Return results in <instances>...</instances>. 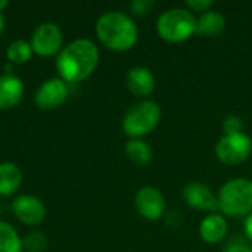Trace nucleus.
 Returning a JSON list of instances; mask_svg holds the SVG:
<instances>
[{"mask_svg":"<svg viewBox=\"0 0 252 252\" xmlns=\"http://www.w3.org/2000/svg\"><path fill=\"white\" fill-rule=\"evenodd\" d=\"M157 31L165 41L180 43L196 32V18L188 7L167 9L157 21Z\"/></svg>","mask_w":252,"mask_h":252,"instance_id":"20e7f679","label":"nucleus"},{"mask_svg":"<svg viewBox=\"0 0 252 252\" xmlns=\"http://www.w3.org/2000/svg\"><path fill=\"white\" fill-rule=\"evenodd\" d=\"M223 252H252V248L245 244H230L229 247L224 248Z\"/></svg>","mask_w":252,"mask_h":252,"instance_id":"b1692460","label":"nucleus"},{"mask_svg":"<svg viewBox=\"0 0 252 252\" xmlns=\"http://www.w3.org/2000/svg\"><path fill=\"white\" fill-rule=\"evenodd\" d=\"M155 7L154 0H133L130 3V9L136 15H146Z\"/></svg>","mask_w":252,"mask_h":252,"instance_id":"4be33fe9","label":"nucleus"},{"mask_svg":"<svg viewBox=\"0 0 252 252\" xmlns=\"http://www.w3.org/2000/svg\"><path fill=\"white\" fill-rule=\"evenodd\" d=\"M226 30V18L217 10H208L201 13L196 19V34L205 37H219Z\"/></svg>","mask_w":252,"mask_h":252,"instance_id":"2eb2a0df","label":"nucleus"},{"mask_svg":"<svg viewBox=\"0 0 252 252\" xmlns=\"http://www.w3.org/2000/svg\"><path fill=\"white\" fill-rule=\"evenodd\" d=\"M99 49L87 38H77L62 47L56 59L59 78L65 83H80L89 78L99 63Z\"/></svg>","mask_w":252,"mask_h":252,"instance_id":"f257e3e1","label":"nucleus"},{"mask_svg":"<svg viewBox=\"0 0 252 252\" xmlns=\"http://www.w3.org/2000/svg\"><path fill=\"white\" fill-rule=\"evenodd\" d=\"M244 128V123L239 117L236 115H229L224 118L223 121V130L224 134H236V133H242Z\"/></svg>","mask_w":252,"mask_h":252,"instance_id":"412c9836","label":"nucleus"},{"mask_svg":"<svg viewBox=\"0 0 252 252\" xmlns=\"http://www.w3.org/2000/svg\"><path fill=\"white\" fill-rule=\"evenodd\" d=\"M214 1L213 0H188L186 6L190 12H208L213 7Z\"/></svg>","mask_w":252,"mask_h":252,"instance_id":"5701e85b","label":"nucleus"},{"mask_svg":"<svg viewBox=\"0 0 252 252\" xmlns=\"http://www.w3.org/2000/svg\"><path fill=\"white\" fill-rule=\"evenodd\" d=\"M22 245L25 247V250H28L30 252H40L46 248L47 241L41 233H30L22 241Z\"/></svg>","mask_w":252,"mask_h":252,"instance_id":"aec40b11","label":"nucleus"},{"mask_svg":"<svg viewBox=\"0 0 252 252\" xmlns=\"http://www.w3.org/2000/svg\"><path fill=\"white\" fill-rule=\"evenodd\" d=\"M31 44L25 40H15L6 49V58L12 63H25L32 56Z\"/></svg>","mask_w":252,"mask_h":252,"instance_id":"6ab92c4d","label":"nucleus"},{"mask_svg":"<svg viewBox=\"0 0 252 252\" xmlns=\"http://www.w3.org/2000/svg\"><path fill=\"white\" fill-rule=\"evenodd\" d=\"M94 30L100 43L114 52L130 50L139 38V30L134 21L118 10L103 13L97 19Z\"/></svg>","mask_w":252,"mask_h":252,"instance_id":"f03ea898","label":"nucleus"},{"mask_svg":"<svg viewBox=\"0 0 252 252\" xmlns=\"http://www.w3.org/2000/svg\"><path fill=\"white\" fill-rule=\"evenodd\" d=\"M227 221L221 214L213 213L208 214L207 217L202 219L201 224H199V235L202 238V241H205L207 244H217L221 242L226 235H227Z\"/></svg>","mask_w":252,"mask_h":252,"instance_id":"4468645a","label":"nucleus"},{"mask_svg":"<svg viewBox=\"0 0 252 252\" xmlns=\"http://www.w3.org/2000/svg\"><path fill=\"white\" fill-rule=\"evenodd\" d=\"M22 183V171L13 162L0 164V196H10Z\"/></svg>","mask_w":252,"mask_h":252,"instance_id":"dca6fc26","label":"nucleus"},{"mask_svg":"<svg viewBox=\"0 0 252 252\" xmlns=\"http://www.w3.org/2000/svg\"><path fill=\"white\" fill-rule=\"evenodd\" d=\"M7 6H9V1L7 0H0V12H3Z\"/></svg>","mask_w":252,"mask_h":252,"instance_id":"bb28decb","label":"nucleus"},{"mask_svg":"<svg viewBox=\"0 0 252 252\" xmlns=\"http://www.w3.org/2000/svg\"><path fill=\"white\" fill-rule=\"evenodd\" d=\"M24 245L18 232L6 221H0V252H22Z\"/></svg>","mask_w":252,"mask_h":252,"instance_id":"a211bd4d","label":"nucleus"},{"mask_svg":"<svg viewBox=\"0 0 252 252\" xmlns=\"http://www.w3.org/2000/svg\"><path fill=\"white\" fill-rule=\"evenodd\" d=\"M63 35L61 28L53 22L40 24L31 34V49L35 55L43 58H50L59 55L62 50Z\"/></svg>","mask_w":252,"mask_h":252,"instance_id":"0eeeda50","label":"nucleus"},{"mask_svg":"<svg viewBox=\"0 0 252 252\" xmlns=\"http://www.w3.org/2000/svg\"><path fill=\"white\" fill-rule=\"evenodd\" d=\"M161 108L154 100H140L131 105L123 118V130L131 139L149 134L159 124Z\"/></svg>","mask_w":252,"mask_h":252,"instance_id":"39448f33","label":"nucleus"},{"mask_svg":"<svg viewBox=\"0 0 252 252\" xmlns=\"http://www.w3.org/2000/svg\"><path fill=\"white\" fill-rule=\"evenodd\" d=\"M12 211L15 217L27 226L40 224L47 214L44 204L32 195H19L12 202Z\"/></svg>","mask_w":252,"mask_h":252,"instance_id":"9d476101","label":"nucleus"},{"mask_svg":"<svg viewBox=\"0 0 252 252\" xmlns=\"http://www.w3.org/2000/svg\"><path fill=\"white\" fill-rule=\"evenodd\" d=\"M126 83L128 90L139 97L149 96L155 89V77L146 66H133L128 69Z\"/></svg>","mask_w":252,"mask_h":252,"instance_id":"ddd939ff","label":"nucleus"},{"mask_svg":"<svg viewBox=\"0 0 252 252\" xmlns=\"http://www.w3.org/2000/svg\"><path fill=\"white\" fill-rule=\"evenodd\" d=\"M3 30H4V16H3V13L0 12V35H1Z\"/></svg>","mask_w":252,"mask_h":252,"instance_id":"a878e982","label":"nucleus"},{"mask_svg":"<svg viewBox=\"0 0 252 252\" xmlns=\"http://www.w3.org/2000/svg\"><path fill=\"white\" fill-rule=\"evenodd\" d=\"M134 207L137 213L146 220H158L165 211V199L157 188L143 186L136 193Z\"/></svg>","mask_w":252,"mask_h":252,"instance_id":"1a4fd4ad","label":"nucleus"},{"mask_svg":"<svg viewBox=\"0 0 252 252\" xmlns=\"http://www.w3.org/2000/svg\"><path fill=\"white\" fill-rule=\"evenodd\" d=\"M219 210L229 217H247L252 213V180L233 179L226 182L217 195Z\"/></svg>","mask_w":252,"mask_h":252,"instance_id":"7ed1b4c3","label":"nucleus"},{"mask_svg":"<svg viewBox=\"0 0 252 252\" xmlns=\"http://www.w3.org/2000/svg\"><path fill=\"white\" fill-rule=\"evenodd\" d=\"M252 152V139L247 133L224 134L216 146L217 158L227 165H238L250 158Z\"/></svg>","mask_w":252,"mask_h":252,"instance_id":"423d86ee","label":"nucleus"},{"mask_svg":"<svg viewBox=\"0 0 252 252\" xmlns=\"http://www.w3.org/2000/svg\"><path fill=\"white\" fill-rule=\"evenodd\" d=\"M245 233L252 241V213L245 219Z\"/></svg>","mask_w":252,"mask_h":252,"instance_id":"393cba45","label":"nucleus"},{"mask_svg":"<svg viewBox=\"0 0 252 252\" xmlns=\"http://www.w3.org/2000/svg\"><path fill=\"white\" fill-rule=\"evenodd\" d=\"M68 94H69L68 83H65L62 78L55 77L41 83V86L35 92L34 102L40 109L50 111L59 108L66 100Z\"/></svg>","mask_w":252,"mask_h":252,"instance_id":"6e6552de","label":"nucleus"},{"mask_svg":"<svg viewBox=\"0 0 252 252\" xmlns=\"http://www.w3.org/2000/svg\"><path fill=\"white\" fill-rule=\"evenodd\" d=\"M24 83L19 77L13 74L0 75V109L15 108L24 97Z\"/></svg>","mask_w":252,"mask_h":252,"instance_id":"f8f14e48","label":"nucleus"},{"mask_svg":"<svg viewBox=\"0 0 252 252\" xmlns=\"http://www.w3.org/2000/svg\"><path fill=\"white\" fill-rule=\"evenodd\" d=\"M126 155L136 165H148L154 157V151L149 143L142 139H130L126 143Z\"/></svg>","mask_w":252,"mask_h":252,"instance_id":"f3484780","label":"nucleus"},{"mask_svg":"<svg viewBox=\"0 0 252 252\" xmlns=\"http://www.w3.org/2000/svg\"><path fill=\"white\" fill-rule=\"evenodd\" d=\"M183 199L195 210L201 211H217L219 201L210 186L201 182H190L183 189Z\"/></svg>","mask_w":252,"mask_h":252,"instance_id":"9b49d317","label":"nucleus"}]
</instances>
